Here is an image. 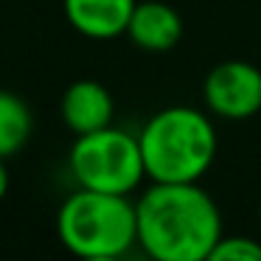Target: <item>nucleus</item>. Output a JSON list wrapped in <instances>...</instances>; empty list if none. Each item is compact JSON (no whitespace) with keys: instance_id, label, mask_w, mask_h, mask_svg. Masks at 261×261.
Segmentation results:
<instances>
[{"instance_id":"obj_1","label":"nucleus","mask_w":261,"mask_h":261,"mask_svg":"<svg viewBox=\"0 0 261 261\" xmlns=\"http://www.w3.org/2000/svg\"><path fill=\"white\" fill-rule=\"evenodd\" d=\"M135 214L138 244L154 261H208L222 239L219 205L199 182H152Z\"/></svg>"},{"instance_id":"obj_2","label":"nucleus","mask_w":261,"mask_h":261,"mask_svg":"<svg viewBox=\"0 0 261 261\" xmlns=\"http://www.w3.org/2000/svg\"><path fill=\"white\" fill-rule=\"evenodd\" d=\"M146 177L152 182H199L214 166L219 135L197 107L171 104L138 132Z\"/></svg>"},{"instance_id":"obj_3","label":"nucleus","mask_w":261,"mask_h":261,"mask_svg":"<svg viewBox=\"0 0 261 261\" xmlns=\"http://www.w3.org/2000/svg\"><path fill=\"white\" fill-rule=\"evenodd\" d=\"M59 242L79 258L110 261L138 244V214L129 194L79 188L57 214Z\"/></svg>"},{"instance_id":"obj_4","label":"nucleus","mask_w":261,"mask_h":261,"mask_svg":"<svg viewBox=\"0 0 261 261\" xmlns=\"http://www.w3.org/2000/svg\"><path fill=\"white\" fill-rule=\"evenodd\" d=\"M68 169L79 188L107 194H132L146 177L138 135L113 124L76 135L68 154Z\"/></svg>"},{"instance_id":"obj_5","label":"nucleus","mask_w":261,"mask_h":261,"mask_svg":"<svg viewBox=\"0 0 261 261\" xmlns=\"http://www.w3.org/2000/svg\"><path fill=\"white\" fill-rule=\"evenodd\" d=\"M208 113L227 121H244L261 113V70L244 59H227L208 70L202 82Z\"/></svg>"},{"instance_id":"obj_6","label":"nucleus","mask_w":261,"mask_h":261,"mask_svg":"<svg viewBox=\"0 0 261 261\" xmlns=\"http://www.w3.org/2000/svg\"><path fill=\"white\" fill-rule=\"evenodd\" d=\"M59 115L65 126L73 135H87V132L104 129L113 124L115 104L110 90L96 79H79L62 93L59 101Z\"/></svg>"},{"instance_id":"obj_7","label":"nucleus","mask_w":261,"mask_h":261,"mask_svg":"<svg viewBox=\"0 0 261 261\" xmlns=\"http://www.w3.org/2000/svg\"><path fill=\"white\" fill-rule=\"evenodd\" d=\"M138 0H62L65 17L87 40H115L126 34Z\"/></svg>"},{"instance_id":"obj_8","label":"nucleus","mask_w":261,"mask_h":261,"mask_svg":"<svg viewBox=\"0 0 261 261\" xmlns=\"http://www.w3.org/2000/svg\"><path fill=\"white\" fill-rule=\"evenodd\" d=\"M126 37L143 51H171L182 37V20L174 6L163 0H146L135 3V12L126 25Z\"/></svg>"},{"instance_id":"obj_9","label":"nucleus","mask_w":261,"mask_h":261,"mask_svg":"<svg viewBox=\"0 0 261 261\" xmlns=\"http://www.w3.org/2000/svg\"><path fill=\"white\" fill-rule=\"evenodd\" d=\"M34 118L29 104L9 90H0V158L6 160L17 154L29 143Z\"/></svg>"},{"instance_id":"obj_10","label":"nucleus","mask_w":261,"mask_h":261,"mask_svg":"<svg viewBox=\"0 0 261 261\" xmlns=\"http://www.w3.org/2000/svg\"><path fill=\"white\" fill-rule=\"evenodd\" d=\"M208 261H261V242L250 236H222Z\"/></svg>"},{"instance_id":"obj_11","label":"nucleus","mask_w":261,"mask_h":261,"mask_svg":"<svg viewBox=\"0 0 261 261\" xmlns=\"http://www.w3.org/2000/svg\"><path fill=\"white\" fill-rule=\"evenodd\" d=\"M6 191H9V171H6L3 158H0V199L6 197Z\"/></svg>"},{"instance_id":"obj_12","label":"nucleus","mask_w":261,"mask_h":261,"mask_svg":"<svg viewBox=\"0 0 261 261\" xmlns=\"http://www.w3.org/2000/svg\"><path fill=\"white\" fill-rule=\"evenodd\" d=\"M258 222H261V205H258Z\"/></svg>"}]
</instances>
